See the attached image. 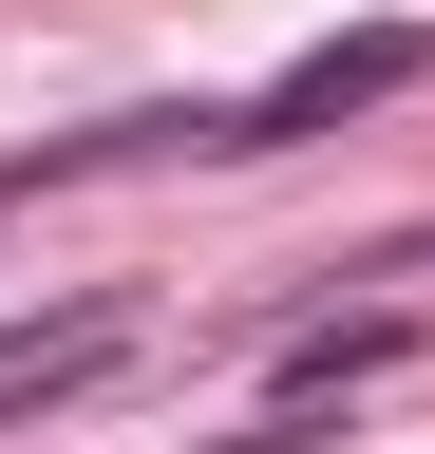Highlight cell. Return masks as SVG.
Returning a JSON list of instances; mask_svg holds the SVG:
<instances>
[{
  "instance_id": "6da1fadb",
  "label": "cell",
  "mask_w": 435,
  "mask_h": 454,
  "mask_svg": "<svg viewBox=\"0 0 435 454\" xmlns=\"http://www.w3.org/2000/svg\"><path fill=\"white\" fill-rule=\"evenodd\" d=\"M416 76H435V20H360V38L284 57L265 95H228V114H208V152L265 170V152H303V133H360V114H378V95H416Z\"/></svg>"
},
{
  "instance_id": "7a4b0ae2",
  "label": "cell",
  "mask_w": 435,
  "mask_h": 454,
  "mask_svg": "<svg viewBox=\"0 0 435 454\" xmlns=\"http://www.w3.org/2000/svg\"><path fill=\"white\" fill-rule=\"evenodd\" d=\"M303 435H322V417H284V397H265V417H246V435H208V454H303Z\"/></svg>"
}]
</instances>
